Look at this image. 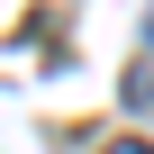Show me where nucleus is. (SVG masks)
Returning <instances> with one entry per match:
<instances>
[{
	"label": "nucleus",
	"mask_w": 154,
	"mask_h": 154,
	"mask_svg": "<svg viewBox=\"0 0 154 154\" xmlns=\"http://www.w3.org/2000/svg\"><path fill=\"white\" fill-rule=\"evenodd\" d=\"M100 154H154V145H145V136H118V145H100Z\"/></svg>",
	"instance_id": "f257e3e1"
},
{
	"label": "nucleus",
	"mask_w": 154,
	"mask_h": 154,
	"mask_svg": "<svg viewBox=\"0 0 154 154\" xmlns=\"http://www.w3.org/2000/svg\"><path fill=\"white\" fill-rule=\"evenodd\" d=\"M145 54H154V18H145Z\"/></svg>",
	"instance_id": "f03ea898"
}]
</instances>
